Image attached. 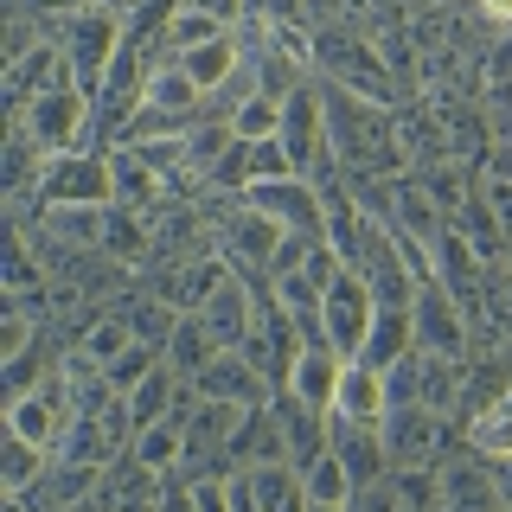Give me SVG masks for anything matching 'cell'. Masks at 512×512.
<instances>
[{"label": "cell", "mask_w": 512, "mask_h": 512, "mask_svg": "<svg viewBox=\"0 0 512 512\" xmlns=\"http://www.w3.org/2000/svg\"><path fill=\"white\" fill-rule=\"evenodd\" d=\"M320 103H327V141L340 173H365V180H397L404 173V122H397L391 103L327 84V77H320Z\"/></svg>", "instance_id": "6da1fadb"}, {"label": "cell", "mask_w": 512, "mask_h": 512, "mask_svg": "<svg viewBox=\"0 0 512 512\" xmlns=\"http://www.w3.org/2000/svg\"><path fill=\"white\" fill-rule=\"evenodd\" d=\"M122 39H128V20H116V13H103V7H84V13L64 20L58 45H64V58H71L77 90H84V96L103 90V77H109V64H116Z\"/></svg>", "instance_id": "7a4b0ae2"}, {"label": "cell", "mask_w": 512, "mask_h": 512, "mask_svg": "<svg viewBox=\"0 0 512 512\" xmlns=\"http://www.w3.org/2000/svg\"><path fill=\"white\" fill-rule=\"evenodd\" d=\"M378 436H384V455H391V474L436 468L442 442H448V416L442 410H423V404H391V410L378 416Z\"/></svg>", "instance_id": "3957f363"}, {"label": "cell", "mask_w": 512, "mask_h": 512, "mask_svg": "<svg viewBox=\"0 0 512 512\" xmlns=\"http://www.w3.org/2000/svg\"><path fill=\"white\" fill-rule=\"evenodd\" d=\"M45 205H116V173H109V148H71L52 154L45 167Z\"/></svg>", "instance_id": "277c9868"}, {"label": "cell", "mask_w": 512, "mask_h": 512, "mask_svg": "<svg viewBox=\"0 0 512 512\" xmlns=\"http://www.w3.org/2000/svg\"><path fill=\"white\" fill-rule=\"evenodd\" d=\"M410 320H416V352H436V359H468L474 352V333H468V314L455 308L442 282H423L410 301Z\"/></svg>", "instance_id": "5b68a950"}, {"label": "cell", "mask_w": 512, "mask_h": 512, "mask_svg": "<svg viewBox=\"0 0 512 512\" xmlns=\"http://www.w3.org/2000/svg\"><path fill=\"white\" fill-rule=\"evenodd\" d=\"M244 199L256 205V212H269L282 224V231H295V237H320L327 244V205H320V186L314 180H256Z\"/></svg>", "instance_id": "8992f818"}, {"label": "cell", "mask_w": 512, "mask_h": 512, "mask_svg": "<svg viewBox=\"0 0 512 512\" xmlns=\"http://www.w3.org/2000/svg\"><path fill=\"white\" fill-rule=\"evenodd\" d=\"M192 391L205 397V404H237V410H263L276 404V384L250 365V352H218L212 365H205L199 378H192Z\"/></svg>", "instance_id": "52a82bcc"}, {"label": "cell", "mask_w": 512, "mask_h": 512, "mask_svg": "<svg viewBox=\"0 0 512 512\" xmlns=\"http://www.w3.org/2000/svg\"><path fill=\"white\" fill-rule=\"evenodd\" d=\"M20 122L39 135L45 154H71V148L90 141V96L84 90H52V96H39Z\"/></svg>", "instance_id": "ba28073f"}, {"label": "cell", "mask_w": 512, "mask_h": 512, "mask_svg": "<svg viewBox=\"0 0 512 512\" xmlns=\"http://www.w3.org/2000/svg\"><path fill=\"white\" fill-rule=\"evenodd\" d=\"M320 314H327V340H333V352H340V359H359L365 333H372V320H378V301L365 295V282L340 269V282L327 288Z\"/></svg>", "instance_id": "9c48e42d"}, {"label": "cell", "mask_w": 512, "mask_h": 512, "mask_svg": "<svg viewBox=\"0 0 512 512\" xmlns=\"http://www.w3.org/2000/svg\"><path fill=\"white\" fill-rule=\"evenodd\" d=\"M474 455V448H468ZM436 487H442V512H506L500 500V480H493V461L474 455V461H436Z\"/></svg>", "instance_id": "30bf717a"}, {"label": "cell", "mask_w": 512, "mask_h": 512, "mask_svg": "<svg viewBox=\"0 0 512 512\" xmlns=\"http://www.w3.org/2000/svg\"><path fill=\"white\" fill-rule=\"evenodd\" d=\"M199 320L212 327V340H218L224 352H244L250 327H256V288H250L244 276H224V282L212 288V295H205Z\"/></svg>", "instance_id": "8fae6325"}, {"label": "cell", "mask_w": 512, "mask_h": 512, "mask_svg": "<svg viewBox=\"0 0 512 512\" xmlns=\"http://www.w3.org/2000/svg\"><path fill=\"white\" fill-rule=\"evenodd\" d=\"M224 461H231V468H269V461H288V436H282L276 404H263V410H244V416H237Z\"/></svg>", "instance_id": "7c38bea8"}, {"label": "cell", "mask_w": 512, "mask_h": 512, "mask_svg": "<svg viewBox=\"0 0 512 512\" xmlns=\"http://www.w3.org/2000/svg\"><path fill=\"white\" fill-rule=\"evenodd\" d=\"M333 455H340V468L352 474V493L391 474V455H384L378 423H352V416H333Z\"/></svg>", "instance_id": "4fadbf2b"}, {"label": "cell", "mask_w": 512, "mask_h": 512, "mask_svg": "<svg viewBox=\"0 0 512 512\" xmlns=\"http://www.w3.org/2000/svg\"><path fill=\"white\" fill-rule=\"evenodd\" d=\"M244 58H250V52H244V32H218V39H205V45H192V52H180L173 64H180L192 84L212 96V90H224V84L237 77V64H244Z\"/></svg>", "instance_id": "5bb4252c"}, {"label": "cell", "mask_w": 512, "mask_h": 512, "mask_svg": "<svg viewBox=\"0 0 512 512\" xmlns=\"http://www.w3.org/2000/svg\"><path fill=\"white\" fill-rule=\"evenodd\" d=\"M391 410V391H384V372L346 359L340 365V397H333V416H352V423H378Z\"/></svg>", "instance_id": "9a60e30c"}, {"label": "cell", "mask_w": 512, "mask_h": 512, "mask_svg": "<svg viewBox=\"0 0 512 512\" xmlns=\"http://www.w3.org/2000/svg\"><path fill=\"white\" fill-rule=\"evenodd\" d=\"M404 352H416V320H410V308H378L372 333H365V346H359V365H372V372H391Z\"/></svg>", "instance_id": "2e32d148"}, {"label": "cell", "mask_w": 512, "mask_h": 512, "mask_svg": "<svg viewBox=\"0 0 512 512\" xmlns=\"http://www.w3.org/2000/svg\"><path fill=\"white\" fill-rule=\"evenodd\" d=\"M180 372H173V365L167 359H160L154 365V372L148 378H141L135 384V391H128V416H135V429H154L160 423V416H173V404H180Z\"/></svg>", "instance_id": "e0dca14e"}, {"label": "cell", "mask_w": 512, "mask_h": 512, "mask_svg": "<svg viewBox=\"0 0 512 512\" xmlns=\"http://www.w3.org/2000/svg\"><path fill=\"white\" fill-rule=\"evenodd\" d=\"M218 352H224V346L212 340V327H205L199 314H180V327H173V340H167V365H173V372L192 384V378L205 372V365L218 359Z\"/></svg>", "instance_id": "ac0fdd59"}, {"label": "cell", "mask_w": 512, "mask_h": 512, "mask_svg": "<svg viewBox=\"0 0 512 512\" xmlns=\"http://www.w3.org/2000/svg\"><path fill=\"white\" fill-rule=\"evenodd\" d=\"M250 493L263 512H308V480H301L288 461H269V468H244Z\"/></svg>", "instance_id": "d6986e66"}, {"label": "cell", "mask_w": 512, "mask_h": 512, "mask_svg": "<svg viewBox=\"0 0 512 512\" xmlns=\"http://www.w3.org/2000/svg\"><path fill=\"white\" fill-rule=\"evenodd\" d=\"M109 308H122L128 327H135V340H141V346H160V352H167L173 327H180V308H173V301H160V295H148V288H141V295L109 301Z\"/></svg>", "instance_id": "ffe728a7"}, {"label": "cell", "mask_w": 512, "mask_h": 512, "mask_svg": "<svg viewBox=\"0 0 512 512\" xmlns=\"http://www.w3.org/2000/svg\"><path fill=\"white\" fill-rule=\"evenodd\" d=\"M340 365L346 359H333V352H301L288 391H295L301 404H314V410H333V397H340Z\"/></svg>", "instance_id": "44dd1931"}, {"label": "cell", "mask_w": 512, "mask_h": 512, "mask_svg": "<svg viewBox=\"0 0 512 512\" xmlns=\"http://www.w3.org/2000/svg\"><path fill=\"white\" fill-rule=\"evenodd\" d=\"M128 346H135V327H128V314H122V308H103V314H96V327L84 333V340H77V352H84L90 365H116Z\"/></svg>", "instance_id": "7402d4cb"}, {"label": "cell", "mask_w": 512, "mask_h": 512, "mask_svg": "<svg viewBox=\"0 0 512 512\" xmlns=\"http://www.w3.org/2000/svg\"><path fill=\"white\" fill-rule=\"evenodd\" d=\"M45 461H52V455H45L39 442H26V436L7 429V448H0V487H7V500H20L32 480L45 474Z\"/></svg>", "instance_id": "603a6c76"}, {"label": "cell", "mask_w": 512, "mask_h": 512, "mask_svg": "<svg viewBox=\"0 0 512 512\" xmlns=\"http://www.w3.org/2000/svg\"><path fill=\"white\" fill-rule=\"evenodd\" d=\"M461 442H468L474 455H487V461H512V404H493V410L468 416Z\"/></svg>", "instance_id": "cb8c5ba5"}, {"label": "cell", "mask_w": 512, "mask_h": 512, "mask_svg": "<svg viewBox=\"0 0 512 512\" xmlns=\"http://www.w3.org/2000/svg\"><path fill=\"white\" fill-rule=\"evenodd\" d=\"M301 480H308V500L314 506H346L352 500V474L340 468V455H320Z\"/></svg>", "instance_id": "d4e9b609"}, {"label": "cell", "mask_w": 512, "mask_h": 512, "mask_svg": "<svg viewBox=\"0 0 512 512\" xmlns=\"http://www.w3.org/2000/svg\"><path fill=\"white\" fill-rule=\"evenodd\" d=\"M160 359H167V352H160V346H141V340H135V346H128V352H122L116 365H103V378H109V384H116V391L128 397V391H135V384L148 378V372H154Z\"/></svg>", "instance_id": "484cf974"}, {"label": "cell", "mask_w": 512, "mask_h": 512, "mask_svg": "<svg viewBox=\"0 0 512 512\" xmlns=\"http://www.w3.org/2000/svg\"><path fill=\"white\" fill-rule=\"evenodd\" d=\"M237 128V141H269V135H282V103H269V96H256V103H244L231 116Z\"/></svg>", "instance_id": "4316f807"}, {"label": "cell", "mask_w": 512, "mask_h": 512, "mask_svg": "<svg viewBox=\"0 0 512 512\" xmlns=\"http://www.w3.org/2000/svg\"><path fill=\"white\" fill-rule=\"evenodd\" d=\"M346 512H404V480L384 474V480H372V487H359L346 500Z\"/></svg>", "instance_id": "83f0119b"}, {"label": "cell", "mask_w": 512, "mask_h": 512, "mask_svg": "<svg viewBox=\"0 0 512 512\" xmlns=\"http://www.w3.org/2000/svg\"><path fill=\"white\" fill-rule=\"evenodd\" d=\"M487 212H493V224H500L506 256H512V180H493V173H487Z\"/></svg>", "instance_id": "f1b7e54d"}, {"label": "cell", "mask_w": 512, "mask_h": 512, "mask_svg": "<svg viewBox=\"0 0 512 512\" xmlns=\"http://www.w3.org/2000/svg\"><path fill=\"white\" fill-rule=\"evenodd\" d=\"M186 7H199V13H212L218 26H244L250 13H256V0H186Z\"/></svg>", "instance_id": "f546056e"}, {"label": "cell", "mask_w": 512, "mask_h": 512, "mask_svg": "<svg viewBox=\"0 0 512 512\" xmlns=\"http://www.w3.org/2000/svg\"><path fill=\"white\" fill-rule=\"evenodd\" d=\"M154 512H199V493L180 487V480H167V493L154 500Z\"/></svg>", "instance_id": "4dcf8cb0"}, {"label": "cell", "mask_w": 512, "mask_h": 512, "mask_svg": "<svg viewBox=\"0 0 512 512\" xmlns=\"http://www.w3.org/2000/svg\"><path fill=\"white\" fill-rule=\"evenodd\" d=\"M474 7H480L487 26H512V0H474Z\"/></svg>", "instance_id": "1f68e13d"}, {"label": "cell", "mask_w": 512, "mask_h": 512, "mask_svg": "<svg viewBox=\"0 0 512 512\" xmlns=\"http://www.w3.org/2000/svg\"><path fill=\"white\" fill-rule=\"evenodd\" d=\"M493 480H500V500H506V512H512V461H493Z\"/></svg>", "instance_id": "d6a6232c"}, {"label": "cell", "mask_w": 512, "mask_h": 512, "mask_svg": "<svg viewBox=\"0 0 512 512\" xmlns=\"http://www.w3.org/2000/svg\"><path fill=\"white\" fill-rule=\"evenodd\" d=\"M493 128H500V141L512 135V109H506V116H493Z\"/></svg>", "instance_id": "836d02e7"}, {"label": "cell", "mask_w": 512, "mask_h": 512, "mask_svg": "<svg viewBox=\"0 0 512 512\" xmlns=\"http://www.w3.org/2000/svg\"><path fill=\"white\" fill-rule=\"evenodd\" d=\"M308 512H346V506H314V500H308Z\"/></svg>", "instance_id": "e575fe53"}, {"label": "cell", "mask_w": 512, "mask_h": 512, "mask_svg": "<svg viewBox=\"0 0 512 512\" xmlns=\"http://www.w3.org/2000/svg\"><path fill=\"white\" fill-rule=\"evenodd\" d=\"M7 512H32V506H26V500H7Z\"/></svg>", "instance_id": "d590c367"}, {"label": "cell", "mask_w": 512, "mask_h": 512, "mask_svg": "<svg viewBox=\"0 0 512 512\" xmlns=\"http://www.w3.org/2000/svg\"><path fill=\"white\" fill-rule=\"evenodd\" d=\"M442 7H455V0H442Z\"/></svg>", "instance_id": "8d00e7d4"}, {"label": "cell", "mask_w": 512, "mask_h": 512, "mask_svg": "<svg viewBox=\"0 0 512 512\" xmlns=\"http://www.w3.org/2000/svg\"><path fill=\"white\" fill-rule=\"evenodd\" d=\"M506 263H512V256H506Z\"/></svg>", "instance_id": "74e56055"}]
</instances>
